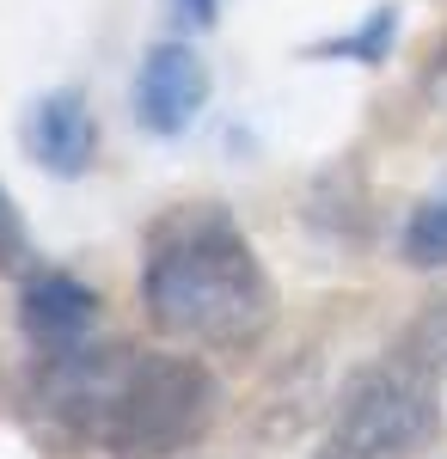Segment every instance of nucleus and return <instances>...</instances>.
Wrapping results in <instances>:
<instances>
[{
  "label": "nucleus",
  "mask_w": 447,
  "mask_h": 459,
  "mask_svg": "<svg viewBox=\"0 0 447 459\" xmlns=\"http://www.w3.org/2000/svg\"><path fill=\"white\" fill-rule=\"evenodd\" d=\"M141 307L172 343L245 355L276 325V282L258 246L221 203H184L160 214L141 251Z\"/></svg>",
  "instance_id": "f257e3e1"
},
{
  "label": "nucleus",
  "mask_w": 447,
  "mask_h": 459,
  "mask_svg": "<svg viewBox=\"0 0 447 459\" xmlns=\"http://www.w3.org/2000/svg\"><path fill=\"white\" fill-rule=\"evenodd\" d=\"M221 417V386L197 355L129 350L99 417L104 459H178Z\"/></svg>",
  "instance_id": "f03ea898"
},
{
  "label": "nucleus",
  "mask_w": 447,
  "mask_h": 459,
  "mask_svg": "<svg viewBox=\"0 0 447 459\" xmlns=\"http://www.w3.org/2000/svg\"><path fill=\"white\" fill-rule=\"evenodd\" d=\"M442 423V374L386 350L344 386L319 459H405Z\"/></svg>",
  "instance_id": "7ed1b4c3"
},
{
  "label": "nucleus",
  "mask_w": 447,
  "mask_h": 459,
  "mask_svg": "<svg viewBox=\"0 0 447 459\" xmlns=\"http://www.w3.org/2000/svg\"><path fill=\"white\" fill-rule=\"evenodd\" d=\"M208 86H215V80H208V62L197 56V43H184V37L153 43V49L141 56L136 92H129L136 123L147 135L172 142V135H184V129L197 123V110L208 105Z\"/></svg>",
  "instance_id": "20e7f679"
},
{
  "label": "nucleus",
  "mask_w": 447,
  "mask_h": 459,
  "mask_svg": "<svg viewBox=\"0 0 447 459\" xmlns=\"http://www.w3.org/2000/svg\"><path fill=\"white\" fill-rule=\"evenodd\" d=\"M99 288H86L74 270H25L19 282V331L37 355L86 343L99 325Z\"/></svg>",
  "instance_id": "39448f33"
},
{
  "label": "nucleus",
  "mask_w": 447,
  "mask_h": 459,
  "mask_svg": "<svg viewBox=\"0 0 447 459\" xmlns=\"http://www.w3.org/2000/svg\"><path fill=\"white\" fill-rule=\"evenodd\" d=\"M25 153L49 178H86L99 160V117L80 86H56L25 110Z\"/></svg>",
  "instance_id": "423d86ee"
},
{
  "label": "nucleus",
  "mask_w": 447,
  "mask_h": 459,
  "mask_svg": "<svg viewBox=\"0 0 447 459\" xmlns=\"http://www.w3.org/2000/svg\"><path fill=\"white\" fill-rule=\"evenodd\" d=\"M392 37H399V6H374L355 31L325 37V43H312L307 56H312V62H362V68H374V62H386Z\"/></svg>",
  "instance_id": "0eeeda50"
},
{
  "label": "nucleus",
  "mask_w": 447,
  "mask_h": 459,
  "mask_svg": "<svg viewBox=\"0 0 447 459\" xmlns=\"http://www.w3.org/2000/svg\"><path fill=\"white\" fill-rule=\"evenodd\" d=\"M399 251H405V264H411V270H442V264H447V190L423 196V203L411 209Z\"/></svg>",
  "instance_id": "6e6552de"
},
{
  "label": "nucleus",
  "mask_w": 447,
  "mask_h": 459,
  "mask_svg": "<svg viewBox=\"0 0 447 459\" xmlns=\"http://www.w3.org/2000/svg\"><path fill=\"white\" fill-rule=\"evenodd\" d=\"M399 355H411V361H423L429 374H442L447 380V288L435 294V300H423L416 307V318L399 331V343H392Z\"/></svg>",
  "instance_id": "1a4fd4ad"
},
{
  "label": "nucleus",
  "mask_w": 447,
  "mask_h": 459,
  "mask_svg": "<svg viewBox=\"0 0 447 459\" xmlns=\"http://www.w3.org/2000/svg\"><path fill=\"white\" fill-rule=\"evenodd\" d=\"M0 270H31V227L6 184H0Z\"/></svg>",
  "instance_id": "9d476101"
},
{
  "label": "nucleus",
  "mask_w": 447,
  "mask_h": 459,
  "mask_svg": "<svg viewBox=\"0 0 447 459\" xmlns=\"http://www.w3.org/2000/svg\"><path fill=\"white\" fill-rule=\"evenodd\" d=\"M423 99L435 110H447V43L429 49V62H423Z\"/></svg>",
  "instance_id": "9b49d317"
},
{
  "label": "nucleus",
  "mask_w": 447,
  "mask_h": 459,
  "mask_svg": "<svg viewBox=\"0 0 447 459\" xmlns=\"http://www.w3.org/2000/svg\"><path fill=\"white\" fill-rule=\"evenodd\" d=\"M178 25H197V31H208L215 19H221V0H172Z\"/></svg>",
  "instance_id": "f8f14e48"
}]
</instances>
